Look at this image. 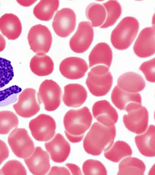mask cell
I'll list each match as a JSON object with an SVG mask.
<instances>
[{
  "label": "cell",
  "mask_w": 155,
  "mask_h": 175,
  "mask_svg": "<svg viewBox=\"0 0 155 175\" xmlns=\"http://www.w3.org/2000/svg\"><path fill=\"white\" fill-rule=\"evenodd\" d=\"M116 135L115 125L107 126L98 122H95L84 140V150L90 155L99 156L111 146Z\"/></svg>",
  "instance_id": "obj_1"
},
{
  "label": "cell",
  "mask_w": 155,
  "mask_h": 175,
  "mask_svg": "<svg viewBox=\"0 0 155 175\" xmlns=\"http://www.w3.org/2000/svg\"><path fill=\"white\" fill-rule=\"evenodd\" d=\"M155 127L153 125L144 132L135 136V144L141 154L146 157L155 156Z\"/></svg>",
  "instance_id": "obj_23"
},
{
  "label": "cell",
  "mask_w": 155,
  "mask_h": 175,
  "mask_svg": "<svg viewBox=\"0 0 155 175\" xmlns=\"http://www.w3.org/2000/svg\"><path fill=\"white\" fill-rule=\"evenodd\" d=\"M0 30L8 39L14 40L18 38L21 33V23L15 15L5 13L0 18Z\"/></svg>",
  "instance_id": "obj_22"
},
{
  "label": "cell",
  "mask_w": 155,
  "mask_h": 175,
  "mask_svg": "<svg viewBox=\"0 0 155 175\" xmlns=\"http://www.w3.org/2000/svg\"><path fill=\"white\" fill-rule=\"evenodd\" d=\"M56 125L54 119L51 116L41 114L31 120L29 128L34 138L38 141L51 139L55 133Z\"/></svg>",
  "instance_id": "obj_9"
},
{
  "label": "cell",
  "mask_w": 155,
  "mask_h": 175,
  "mask_svg": "<svg viewBox=\"0 0 155 175\" xmlns=\"http://www.w3.org/2000/svg\"><path fill=\"white\" fill-rule=\"evenodd\" d=\"M92 120V115L86 106L68 111L64 116L63 123L65 134L68 140L73 143L81 141Z\"/></svg>",
  "instance_id": "obj_2"
},
{
  "label": "cell",
  "mask_w": 155,
  "mask_h": 175,
  "mask_svg": "<svg viewBox=\"0 0 155 175\" xmlns=\"http://www.w3.org/2000/svg\"><path fill=\"white\" fill-rule=\"evenodd\" d=\"M113 59V53L109 45L105 42L97 44L90 52L88 60L89 67L103 65L110 67Z\"/></svg>",
  "instance_id": "obj_20"
},
{
  "label": "cell",
  "mask_w": 155,
  "mask_h": 175,
  "mask_svg": "<svg viewBox=\"0 0 155 175\" xmlns=\"http://www.w3.org/2000/svg\"><path fill=\"white\" fill-rule=\"evenodd\" d=\"M76 16L73 10L64 8L58 11L52 22V26L56 34L62 37L68 36L74 30Z\"/></svg>",
  "instance_id": "obj_13"
},
{
  "label": "cell",
  "mask_w": 155,
  "mask_h": 175,
  "mask_svg": "<svg viewBox=\"0 0 155 175\" xmlns=\"http://www.w3.org/2000/svg\"><path fill=\"white\" fill-rule=\"evenodd\" d=\"M85 14L91 22L92 27H101L105 22L107 17L106 9L103 5L93 2L86 7Z\"/></svg>",
  "instance_id": "obj_29"
},
{
  "label": "cell",
  "mask_w": 155,
  "mask_h": 175,
  "mask_svg": "<svg viewBox=\"0 0 155 175\" xmlns=\"http://www.w3.org/2000/svg\"><path fill=\"white\" fill-rule=\"evenodd\" d=\"M94 118L98 122L107 126L115 125L118 119V114L115 109L106 100L96 102L92 107Z\"/></svg>",
  "instance_id": "obj_16"
},
{
  "label": "cell",
  "mask_w": 155,
  "mask_h": 175,
  "mask_svg": "<svg viewBox=\"0 0 155 175\" xmlns=\"http://www.w3.org/2000/svg\"><path fill=\"white\" fill-rule=\"evenodd\" d=\"M105 8L107 17L106 20L100 28L105 29L114 25L120 17L122 12L120 3L117 0H109L103 3Z\"/></svg>",
  "instance_id": "obj_30"
},
{
  "label": "cell",
  "mask_w": 155,
  "mask_h": 175,
  "mask_svg": "<svg viewBox=\"0 0 155 175\" xmlns=\"http://www.w3.org/2000/svg\"><path fill=\"white\" fill-rule=\"evenodd\" d=\"M140 27L135 18L128 16L123 18L112 32L110 41L116 49L124 50L127 49L135 39Z\"/></svg>",
  "instance_id": "obj_3"
},
{
  "label": "cell",
  "mask_w": 155,
  "mask_h": 175,
  "mask_svg": "<svg viewBox=\"0 0 155 175\" xmlns=\"http://www.w3.org/2000/svg\"><path fill=\"white\" fill-rule=\"evenodd\" d=\"M154 14L153 15V19L152 20V26L153 27H155V20H154Z\"/></svg>",
  "instance_id": "obj_41"
},
{
  "label": "cell",
  "mask_w": 155,
  "mask_h": 175,
  "mask_svg": "<svg viewBox=\"0 0 155 175\" xmlns=\"http://www.w3.org/2000/svg\"><path fill=\"white\" fill-rule=\"evenodd\" d=\"M82 168L84 175L107 174V171L104 164L97 160L88 159L86 160Z\"/></svg>",
  "instance_id": "obj_32"
},
{
  "label": "cell",
  "mask_w": 155,
  "mask_h": 175,
  "mask_svg": "<svg viewBox=\"0 0 155 175\" xmlns=\"http://www.w3.org/2000/svg\"><path fill=\"white\" fill-rule=\"evenodd\" d=\"M88 69V65L84 60L75 57L64 59L59 67L61 74L66 78L72 80L82 78Z\"/></svg>",
  "instance_id": "obj_15"
},
{
  "label": "cell",
  "mask_w": 155,
  "mask_h": 175,
  "mask_svg": "<svg viewBox=\"0 0 155 175\" xmlns=\"http://www.w3.org/2000/svg\"><path fill=\"white\" fill-rule=\"evenodd\" d=\"M154 170H155V165L154 164L153 166H152V167H151V169H150V171L149 173V175L153 174V173L154 174V172H155Z\"/></svg>",
  "instance_id": "obj_40"
},
{
  "label": "cell",
  "mask_w": 155,
  "mask_h": 175,
  "mask_svg": "<svg viewBox=\"0 0 155 175\" xmlns=\"http://www.w3.org/2000/svg\"><path fill=\"white\" fill-rule=\"evenodd\" d=\"M94 37V31L91 23L87 21L81 22L70 40V48L75 53H83L90 47Z\"/></svg>",
  "instance_id": "obj_12"
},
{
  "label": "cell",
  "mask_w": 155,
  "mask_h": 175,
  "mask_svg": "<svg viewBox=\"0 0 155 175\" xmlns=\"http://www.w3.org/2000/svg\"><path fill=\"white\" fill-rule=\"evenodd\" d=\"M45 147L51 159L57 163L65 161L68 157L71 151L69 143L59 133H57L51 141L45 143Z\"/></svg>",
  "instance_id": "obj_18"
},
{
  "label": "cell",
  "mask_w": 155,
  "mask_h": 175,
  "mask_svg": "<svg viewBox=\"0 0 155 175\" xmlns=\"http://www.w3.org/2000/svg\"><path fill=\"white\" fill-rule=\"evenodd\" d=\"M87 97L86 90L81 84H70L64 87L62 100L64 104L68 107H79L84 103Z\"/></svg>",
  "instance_id": "obj_19"
},
{
  "label": "cell",
  "mask_w": 155,
  "mask_h": 175,
  "mask_svg": "<svg viewBox=\"0 0 155 175\" xmlns=\"http://www.w3.org/2000/svg\"><path fill=\"white\" fill-rule=\"evenodd\" d=\"M8 142L13 153L20 158L28 157L35 150L34 143L24 128L14 129L8 137Z\"/></svg>",
  "instance_id": "obj_6"
},
{
  "label": "cell",
  "mask_w": 155,
  "mask_h": 175,
  "mask_svg": "<svg viewBox=\"0 0 155 175\" xmlns=\"http://www.w3.org/2000/svg\"><path fill=\"white\" fill-rule=\"evenodd\" d=\"M65 166L68 168L73 175H82L80 168L77 165L73 163H67Z\"/></svg>",
  "instance_id": "obj_37"
},
{
  "label": "cell",
  "mask_w": 155,
  "mask_h": 175,
  "mask_svg": "<svg viewBox=\"0 0 155 175\" xmlns=\"http://www.w3.org/2000/svg\"><path fill=\"white\" fill-rule=\"evenodd\" d=\"M9 152L6 143L0 139V165L9 157Z\"/></svg>",
  "instance_id": "obj_35"
},
{
  "label": "cell",
  "mask_w": 155,
  "mask_h": 175,
  "mask_svg": "<svg viewBox=\"0 0 155 175\" xmlns=\"http://www.w3.org/2000/svg\"><path fill=\"white\" fill-rule=\"evenodd\" d=\"M48 175H70L68 170L64 167L52 166Z\"/></svg>",
  "instance_id": "obj_36"
},
{
  "label": "cell",
  "mask_w": 155,
  "mask_h": 175,
  "mask_svg": "<svg viewBox=\"0 0 155 175\" xmlns=\"http://www.w3.org/2000/svg\"><path fill=\"white\" fill-rule=\"evenodd\" d=\"M59 4V0H41L35 6L33 10L34 15L38 19L48 21L52 18L58 9Z\"/></svg>",
  "instance_id": "obj_28"
},
{
  "label": "cell",
  "mask_w": 155,
  "mask_h": 175,
  "mask_svg": "<svg viewBox=\"0 0 155 175\" xmlns=\"http://www.w3.org/2000/svg\"><path fill=\"white\" fill-rule=\"evenodd\" d=\"M117 85L127 92L138 93L145 88L146 82L143 77L136 73L129 71L120 76L117 79Z\"/></svg>",
  "instance_id": "obj_21"
},
{
  "label": "cell",
  "mask_w": 155,
  "mask_h": 175,
  "mask_svg": "<svg viewBox=\"0 0 155 175\" xmlns=\"http://www.w3.org/2000/svg\"><path fill=\"white\" fill-rule=\"evenodd\" d=\"M30 67L32 72L39 76L51 74L54 69V63L51 58L45 54H36L31 59Z\"/></svg>",
  "instance_id": "obj_25"
},
{
  "label": "cell",
  "mask_w": 155,
  "mask_h": 175,
  "mask_svg": "<svg viewBox=\"0 0 155 175\" xmlns=\"http://www.w3.org/2000/svg\"><path fill=\"white\" fill-rule=\"evenodd\" d=\"M11 63L9 60L0 57V107L16 101L22 91L21 88L11 83L14 76Z\"/></svg>",
  "instance_id": "obj_4"
},
{
  "label": "cell",
  "mask_w": 155,
  "mask_h": 175,
  "mask_svg": "<svg viewBox=\"0 0 155 175\" xmlns=\"http://www.w3.org/2000/svg\"><path fill=\"white\" fill-rule=\"evenodd\" d=\"M127 114L123 116V122L129 131L139 135L147 129L149 113L147 109L141 104L137 105L127 112Z\"/></svg>",
  "instance_id": "obj_10"
},
{
  "label": "cell",
  "mask_w": 155,
  "mask_h": 175,
  "mask_svg": "<svg viewBox=\"0 0 155 175\" xmlns=\"http://www.w3.org/2000/svg\"><path fill=\"white\" fill-rule=\"evenodd\" d=\"M2 175L27 174L24 166L20 161L15 160L8 161L0 169Z\"/></svg>",
  "instance_id": "obj_33"
},
{
  "label": "cell",
  "mask_w": 155,
  "mask_h": 175,
  "mask_svg": "<svg viewBox=\"0 0 155 175\" xmlns=\"http://www.w3.org/2000/svg\"><path fill=\"white\" fill-rule=\"evenodd\" d=\"M113 77L109 67L103 65L92 67L87 74L86 84L90 92L96 97L107 94L113 83Z\"/></svg>",
  "instance_id": "obj_5"
},
{
  "label": "cell",
  "mask_w": 155,
  "mask_h": 175,
  "mask_svg": "<svg viewBox=\"0 0 155 175\" xmlns=\"http://www.w3.org/2000/svg\"><path fill=\"white\" fill-rule=\"evenodd\" d=\"M28 40L30 49L34 52L45 54L51 48L52 36L46 26L38 24L31 28L28 34Z\"/></svg>",
  "instance_id": "obj_8"
},
{
  "label": "cell",
  "mask_w": 155,
  "mask_h": 175,
  "mask_svg": "<svg viewBox=\"0 0 155 175\" xmlns=\"http://www.w3.org/2000/svg\"><path fill=\"white\" fill-rule=\"evenodd\" d=\"M132 151L126 142L118 140L113 143L110 148L104 151L105 157L114 163H118L124 158L130 156Z\"/></svg>",
  "instance_id": "obj_27"
},
{
  "label": "cell",
  "mask_w": 155,
  "mask_h": 175,
  "mask_svg": "<svg viewBox=\"0 0 155 175\" xmlns=\"http://www.w3.org/2000/svg\"><path fill=\"white\" fill-rule=\"evenodd\" d=\"M139 69L143 73L147 81L151 83L155 82V58L143 62L140 65Z\"/></svg>",
  "instance_id": "obj_34"
},
{
  "label": "cell",
  "mask_w": 155,
  "mask_h": 175,
  "mask_svg": "<svg viewBox=\"0 0 155 175\" xmlns=\"http://www.w3.org/2000/svg\"><path fill=\"white\" fill-rule=\"evenodd\" d=\"M155 27H147L140 33L134 45L135 54L144 58L153 55L155 52Z\"/></svg>",
  "instance_id": "obj_14"
},
{
  "label": "cell",
  "mask_w": 155,
  "mask_h": 175,
  "mask_svg": "<svg viewBox=\"0 0 155 175\" xmlns=\"http://www.w3.org/2000/svg\"><path fill=\"white\" fill-rule=\"evenodd\" d=\"M6 41L3 36L0 33V52L3 51L6 46Z\"/></svg>",
  "instance_id": "obj_39"
},
{
  "label": "cell",
  "mask_w": 155,
  "mask_h": 175,
  "mask_svg": "<svg viewBox=\"0 0 155 175\" xmlns=\"http://www.w3.org/2000/svg\"><path fill=\"white\" fill-rule=\"evenodd\" d=\"M24 161L29 171L34 175H45L50 169L49 156L40 146L36 147L32 154Z\"/></svg>",
  "instance_id": "obj_17"
},
{
  "label": "cell",
  "mask_w": 155,
  "mask_h": 175,
  "mask_svg": "<svg viewBox=\"0 0 155 175\" xmlns=\"http://www.w3.org/2000/svg\"><path fill=\"white\" fill-rule=\"evenodd\" d=\"M111 99L114 105L121 110H125L127 107L131 103H142L141 97L139 93L127 92L117 85L115 86L112 91Z\"/></svg>",
  "instance_id": "obj_24"
},
{
  "label": "cell",
  "mask_w": 155,
  "mask_h": 175,
  "mask_svg": "<svg viewBox=\"0 0 155 175\" xmlns=\"http://www.w3.org/2000/svg\"><path fill=\"white\" fill-rule=\"evenodd\" d=\"M36 92L35 89L28 88L19 95L18 101L13 105L18 115L24 118H29L39 112L40 106L36 99Z\"/></svg>",
  "instance_id": "obj_11"
},
{
  "label": "cell",
  "mask_w": 155,
  "mask_h": 175,
  "mask_svg": "<svg viewBox=\"0 0 155 175\" xmlns=\"http://www.w3.org/2000/svg\"><path fill=\"white\" fill-rule=\"evenodd\" d=\"M62 92L59 85L52 79H46L41 84L37 93L39 104H43L45 109L53 111L59 106Z\"/></svg>",
  "instance_id": "obj_7"
},
{
  "label": "cell",
  "mask_w": 155,
  "mask_h": 175,
  "mask_svg": "<svg viewBox=\"0 0 155 175\" xmlns=\"http://www.w3.org/2000/svg\"><path fill=\"white\" fill-rule=\"evenodd\" d=\"M16 1L21 5L26 7L31 6L36 1V0H17Z\"/></svg>",
  "instance_id": "obj_38"
},
{
  "label": "cell",
  "mask_w": 155,
  "mask_h": 175,
  "mask_svg": "<svg viewBox=\"0 0 155 175\" xmlns=\"http://www.w3.org/2000/svg\"><path fill=\"white\" fill-rule=\"evenodd\" d=\"M145 170V165L141 160L129 156L124 158L120 163L117 174L143 175Z\"/></svg>",
  "instance_id": "obj_26"
},
{
  "label": "cell",
  "mask_w": 155,
  "mask_h": 175,
  "mask_svg": "<svg viewBox=\"0 0 155 175\" xmlns=\"http://www.w3.org/2000/svg\"><path fill=\"white\" fill-rule=\"evenodd\" d=\"M19 124L18 118L13 112L8 110L0 111V134L6 135Z\"/></svg>",
  "instance_id": "obj_31"
}]
</instances>
